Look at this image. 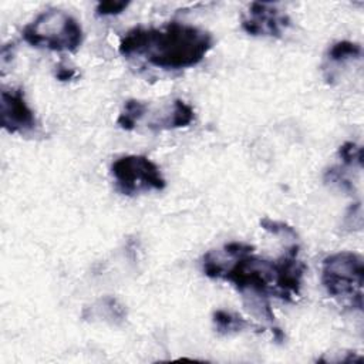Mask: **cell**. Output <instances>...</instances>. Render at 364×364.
<instances>
[{
  "label": "cell",
  "instance_id": "7",
  "mask_svg": "<svg viewBox=\"0 0 364 364\" xmlns=\"http://www.w3.org/2000/svg\"><path fill=\"white\" fill-rule=\"evenodd\" d=\"M195 119L193 108L186 104L182 100H175L172 105V112L155 122H152L149 127L154 131H162V129H173V128H182L192 124Z\"/></svg>",
  "mask_w": 364,
  "mask_h": 364
},
{
  "label": "cell",
  "instance_id": "8",
  "mask_svg": "<svg viewBox=\"0 0 364 364\" xmlns=\"http://www.w3.org/2000/svg\"><path fill=\"white\" fill-rule=\"evenodd\" d=\"M212 321L219 334H232V333H239L246 328H256L262 330V327L256 326L250 320L242 317L237 313L233 311H226V310H215L212 314Z\"/></svg>",
  "mask_w": 364,
  "mask_h": 364
},
{
  "label": "cell",
  "instance_id": "10",
  "mask_svg": "<svg viewBox=\"0 0 364 364\" xmlns=\"http://www.w3.org/2000/svg\"><path fill=\"white\" fill-rule=\"evenodd\" d=\"M361 53H363V48H361L360 44L353 43V41L343 40V41L334 43V44L328 48L327 57H328V60L333 61V63H344V61H347V60L360 57Z\"/></svg>",
  "mask_w": 364,
  "mask_h": 364
},
{
  "label": "cell",
  "instance_id": "11",
  "mask_svg": "<svg viewBox=\"0 0 364 364\" xmlns=\"http://www.w3.org/2000/svg\"><path fill=\"white\" fill-rule=\"evenodd\" d=\"M338 155L344 165H353L358 164L361 166L363 164V148L354 142H344L338 148Z\"/></svg>",
  "mask_w": 364,
  "mask_h": 364
},
{
  "label": "cell",
  "instance_id": "3",
  "mask_svg": "<svg viewBox=\"0 0 364 364\" xmlns=\"http://www.w3.org/2000/svg\"><path fill=\"white\" fill-rule=\"evenodd\" d=\"M21 37L33 47L74 53L82 43V27L71 14L51 9L24 26Z\"/></svg>",
  "mask_w": 364,
  "mask_h": 364
},
{
  "label": "cell",
  "instance_id": "6",
  "mask_svg": "<svg viewBox=\"0 0 364 364\" xmlns=\"http://www.w3.org/2000/svg\"><path fill=\"white\" fill-rule=\"evenodd\" d=\"M289 24V16L270 3L255 1L242 17V28L250 36L280 37Z\"/></svg>",
  "mask_w": 364,
  "mask_h": 364
},
{
  "label": "cell",
  "instance_id": "14",
  "mask_svg": "<svg viewBox=\"0 0 364 364\" xmlns=\"http://www.w3.org/2000/svg\"><path fill=\"white\" fill-rule=\"evenodd\" d=\"M128 1H114V0H107V1H100L97 4L95 13L97 16H115L122 13L128 7Z\"/></svg>",
  "mask_w": 364,
  "mask_h": 364
},
{
  "label": "cell",
  "instance_id": "12",
  "mask_svg": "<svg viewBox=\"0 0 364 364\" xmlns=\"http://www.w3.org/2000/svg\"><path fill=\"white\" fill-rule=\"evenodd\" d=\"M324 181L337 185L343 191H353V183L350 182V179L346 176L344 171L340 166H333L327 169L324 173Z\"/></svg>",
  "mask_w": 364,
  "mask_h": 364
},
{
  "label": "cell",
  "instance_id": "15",
  "mask_svg": "<svg viewBox=\"0 0 364 364\" xmlns=\"http://www.w3.org/2000/svg\"><path fill=\"white\" fill-rule=\"evenodd\" d=\"M75 75V71L73 68H65V67H58V70L55 71V77L60 81H68L73 80Z\"/></svg>",
  "mask_w": 364,
  "mask_h": 364
},
{
  "label": "cell",
  "instance_id": "5",
  "mask_svg": "<svg viewBox=\"0 0 364 364\" xmlns=\"http://www.w3.org/2000/svg\"><path fill=\"white\" fill-rule=\"evenodd\" d=\"M1 127L9 134H26L36 128L34 111L28 107L21 88L3 90L0 94Z\"/></svg>",
  "mask_w": 364,
  "mask_h": 364
},
{
  "label": "cell",
  "instance_id": "1",
  "mask_svg": "<svg viewBox=\"0 0 364 364\" xmlns=\"http://www.w3.org/2000/svg\"><path fill=\"white\" fill-rule=\"evenodd\" d=\"M213 46L203 28L181 21L164 27H134L121 38L118 51L124 57H139L162 70H183L199 64Z\"/></svg>",
  "mask_w": 364,
  "mask_h": 364
},
{
  "label": "cell",
  "instance_id": "9",
  "mask_svg": "<svg viewBox=\"0 0 364 364\" xmlns=\"http://www.w3.org/2000/svg\"><path fill=\"white\" fill-rule=\"evenodd\" d=\"M146 111V104L139 101V100H128L124 104V108L117 119V124L125 129V131H131L135 128L136 122L142 118V115Z\"/></svg>",
  "mask_w": 364,
  "mask_h": 364
},
{
  "label": "cell",
  "instance_id": "4",
  "mask_svg": "<svg viewBox=\"0 0 364 364\" xmlns=\"http://www.w3.org/2000/svg\"><path fill=\"white\" fill-rule=\"evenodd\" d=\"M117 188L124 195L162 191L166 182L155 162L144 155H125L111 165Z\"/></svg>",
  "mask_w": 364,
  "mask_h": 364
},
{
  "label": "cell",
  "instance_id": "13",
  "mask_svg": "<svg viewBox=\"0 0 364 364\" xmlns=\"http://www.w3.org/2000/svg\"><path fill=\"white\" fill-rule=\"evenodd\" d=\"M260 226L273 235H284V236H293V237L297 236L296 230L291 226H289L287 223L279 222V220H272L269 218L260 219Z\"/></svg>",
  "mask_w": 364,
  "mask_h": 364
},
{
  "label": "cell",
  "instance_id": "2",
  "mask_svg": "<svg viewBox=\"0 0 364 364\" xmlns=\"http://www.w3.org/2000/svg\"><path fill=\"white\" fill-rule=\"evenodd\" d=\"M321 283L326 291L350 309L363 310V257L353 252L327 256L321 264Z\"/></svg>",
  "mask_w": 364,
  "mask_h": 364
}]
</instances>
